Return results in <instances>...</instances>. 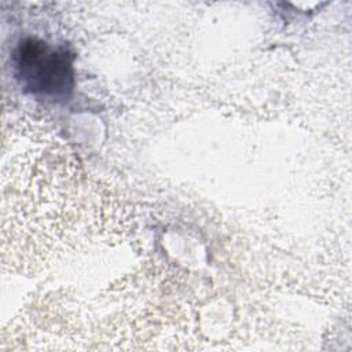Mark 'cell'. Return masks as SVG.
<instances>
[{
    "mask_svg": "<svg viewBox=\"0 0 352 352\" xmlns=\"http://www.w3.org/2000/svg\"><path fill=\"white\" fill-rule=\"evenodd\" d=\"M16 77L32 95L43 99H65L73 87L72 60L66 51L36 40H28L15 52Z\"/></svg>",
    "mask_w": 352,
    "mask_h": 352,
    "instance_id": "obj_1",
    "label": "cell"
}]
</instances>
